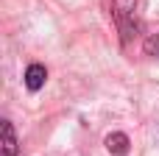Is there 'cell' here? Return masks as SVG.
<instances>
[{
  "instance_id": "1",
  "label": "cell",
  "mask_w": 159,
  "mask_h": 156,
  "mask_svg": "<svg viewBox=\"0 0 159 156\" xmlns=\"http://www.w3.org/2000/svg\"><path fill=\"white\" fill-rule=\"evenodd\" d=\"M112 17L117 22V31L123 42H129L137 33V0H112Z\"/></svg>"
},
{
  "instance_id": "2",
  "label": "cell",
  "mask_w": 159,
  "mask_h": 156,
  "mask_svg": "<svg viewBox=\"0 0 159 156\" xmlns=\"http://www.w3.org/2000/svg\"><path fill=\"white\" fill-rule=\"evenodd\" d=\"M0 156H17V134L8 120L0 123Z\"/></svg>"
},
{
  "instance_id": "3",
  "label": "cell",
  "mask_w": 159,
  "mask_h": 156,
  "mask_svg": "<svg viewBox=\"0 0 159 156\" xmlns=\"http://www.w3.org/2000/svg\"><path fill=\"white\" fill-rule=\"evenodd\" d=\"M45 78H48V70H45L42 64H31V67L25 70V87H28L31 92L42 89V87H45Z\"/></svg>"
},
{
  "instance_id": "4",
  "label": "cell",
  "mask_w": 159,
  "mask_h": 156,
  "mask_svg": "<svg viewBox=\"0 0 159 156\" xmlns=\"http://www.w3.org/2000/svg\"><path fill=\"white\" fill-rule=\"evenodd\" d=\"M106 148H109V154H115V156H126L129 148H131V142H129V137L123 131H115V134L106 137Z\"/></svg>"
},
{
  "instance_id": "5",
  "label": "cell",
  "mask_w": 159,
  "mask_h": 156,
  "mask_svg": "<svg viewBox=\"0 0 159 156\" xmlns=\"http://www.w3.org/2000/svg\"><path fill=\"white\" fill-rule=\"evenodd\" d=\"M145 53L148 56H159V33L151 36V39H145Z\"/></svg>"
}]
</instances>
